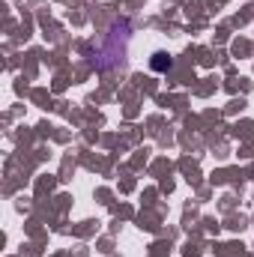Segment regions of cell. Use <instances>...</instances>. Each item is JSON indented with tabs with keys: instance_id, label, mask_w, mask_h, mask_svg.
I'll return each mask as SVG.
<instances>
[{
	"instance_id": "6da1fadb",
	"label": "cell",
	"mask_w": 254,
	"mask_h": 257,
	"mask_svg": "<svg viewBox=\"0 0 254 257\" xmlns=\"http://www.w3.org/2000/svg\"><path fill=\"white\" fill-rule=\"evenodd\" d=\"M153 69H156V72L171 69V57H168V54H156V57H153Z\"/></svg>"
}]
</instances>
